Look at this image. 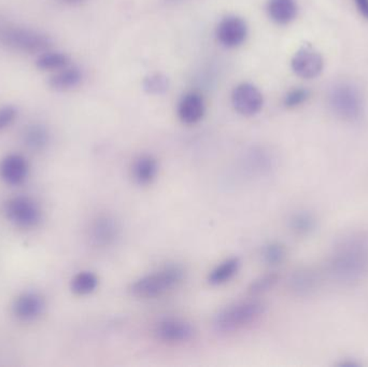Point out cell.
Segmentation results:
<instances>
[{
	"mask_svg": "<svg viewBox=\"0 0 368 367\" xmlns=\"http://www.w3.org/2000/svg\"><path fill=\"white\" fill-rule=\"evenodd\" d=\"M330 272L344 284L360 282L368 272V240L362 236L346 238L335 248Z\"/></svg>",
	"mask_w": 368,
	"mask_h": 367,
	"instance_id": "cell-1",
	"label": "cell"
},
{
	"mask_svg": "<svg viewBox=\"0 0 368 367\" xmlns=\"http://www.w3.org/2000/svg\"><path fill=\"white\" fill-rule=\"evenodd\" d=\"M184 275L185 272L180 265H166L133 282L129 286V293L140 300L160 297L177 288L183 282Z\"/></svg>",
	"mask_w": 368,
	"mask_h": 367,
	"instance_id": "cell-2",
	"label": "cell"
},
{
	"mask_svg": "<svg viewBox=\"0 0 368 367\" xmlns=\"http://www.w3.org/2000/svg\"><path fill=\"white\" fill-rule=\"evenodd\" d=\"M265 311V304L260 300H240L221 309L213 318L212 327L220 334L233 333L251 325Z\"/></svg>",
	"mask_w": 368,
	"mask_h": 367,
	"instance_id": "cell-3",
	"label": "cell"
},
{
	"mask_svg": "<svg viewBox=\"0 0 368 367\" xmlns=\"http://www.w3.org/2000/svg\"><path fill=\"white\" fill-rule=\"evenodd\" d=\"M0 41L21 52L43 53L52 47V40L44 33L19 26H0Z\"/></svg>",
	"mask_w": 368,
	"mask_h": 367,
	"instance_id": "cell-4",
	"label": "cell"
},
{
	"mask_svg": "<svg viewBox=\"0 0 368 367\" xmlns=\"http://www.w3.org/2000/svg\"><path fill=\"white\" fill-rule=\"evenodd\" d=\"M330 106L337 117L346 121H354L363 113V98L356 86L340 83L331 91Z\"/></svg>",
	"mask_w": 368,
	"mask_h": 367,
	"instance_id": "cell-5",
	"label": "cell"
},
{
	"mask_svg": "<svg viewBox=\"0 0 368 367\" xmlns=\"http://www.w3.org/2000/svg\"><path fill=\"white\" fill-rule=\"evenodd\" d=\"M3 215L15 227L31 229L40 223L42 213L34 199L27 196H15L6 202Z\"/></svg>",
	"mask_w": 368,
	"mask_h": 367,
	"instance_id": "cell-6",
	"label": "cell"
},
{
	"mask_svg": "<svg viewBox=\"0 0 368 367\" xmlns=\"http://www.w3.org/2000/svg\"><path fill=\"white\" fill-rule=\"evenodd\" d=\"M121 236V225L117 218L110 215L96 217L90 225L87 239L93 248L103 249L112 247Z\"/></svg>",
	"mask_w": 368,
	"mask_h": 367,
	"instance_id": "cell-7",
	"label": "cell"
},
{
	"mask_svg": "<svg viewBox=\"0 0 368 367\" xmlns=\"http://www.w3.org/2000/svg\"><path fill=\"white\" fill-rule=\"evenodd\" d=\"M156 339L167 343H183L192 341L196 334L193 325L185 320L166 318L156 325Z\"/></svg>",
	"mask_w": 368,
	"mask_h": 367,
	"instance_id": "cell-8",
	"label": "cell"
},
{
	"mask_svg": "<svg viewBox=\"0 0 368 367\" xmlns=\"http://www.w3.org/2000/svg\"><path fill=\"white\" fill-rule=\"evenodd\" d=\"M232 104L240 115L252 117L261 111L263 95L253 84L240 83L233 90Z\"/></svg>",
	"mask_w": 368,
	"mask_h": 367,
	"instance_id": "cell-9",
	"label": "cell"
},
{
	"mask_svg": "<svg viewBox=\"0 0 368 367\" xmlns=\"http://www.w3.org/2000/svg\"><path fill=\"white\" fill-rule=\"evenodd\" d=\"M215 36L225 48H237L246 41L248 26L242 17L228 15L221 19L215 29Z\"/></svg>",
	"mask_w": 368,
	"mask_h": 367,
	"instance_id": "cell-10",
	"label": "cell"
},
{
	"mask_svg": "<svg viewBox=\"0 0 368 367\" xmlns=\"http://www.w3.org/2000/svg\"><path fill=\"white\" fill-rule=\"evenodd\" d=\"M291 66L295 74L303 79H313L322 72L323 58L311 47H303L292 58Z\"/></svg>",
	"mask_w": 368,
	"mask_h": 367,
	"instance_id": "cell-11",
	"label": "cell"
},
{
	"mask_svg": "<svg viewBox=\"0 0 368 367\" xmlns=\"http://www.w3.org/2000/svg\"><path fill=\"white\" fill-rule=\"evenodd\" d=\"M46 309V300L36 292L19 294L12 304V313L21 321H34Z\"/></svg>",
	"mask_w": 368,
	"mask_h": 367,
	"instance_id": "cell-12",
	"label": "cell"
},
{
	"mask_svg": "<svg viewBox=\"0 0 368 367\" xmlns=\"http://www.w3.org/2000/svg\"><path fill=\"white\" fill-rule=\"evenodd\" d=\"M29 165L19 154H9L0 162V178L9 186H19L28 177Z\"/></svg>",
	"mask_w": 368,
	"mask_h": 367,
	"instance_id": "cell-13",
	"label": "cell"
},
{
	"mask_svg": "<svg viewBox=\"0 0 368 367\" xmlns=\"http://www.w3.org/2000/svg\"><path fill=\"white\" fill-rule=\"evenodd\" d=\"M205 115V103L201 94L189 92L184 94L178 104V117L184 124H196Z\"/></svg>",
	"mask_w": 368,
	"mask_h": 367,
	"instance_id": "cell-14",
	"label": "cell"
},
{
	"mask_svg": "<svg viewBox=\"0 0 368 367\" xmlns=\"http://www.w3.org/2000/svg\"><path fill=\"white\" fill-rule=\"evenodd\" d=\"M158 160L152 155H140L135 160L132 167V176L138 186H149L156 179L158 174Z\"/></svg>",
	"mask_w": 368,
	"mask_h": 367,
	"instance_id": "cell-15",
	"label": "cell"
},
{
	"mask_svg": "<svg viewBox=\"0 0 368 367\" xmlns=\"http://www.w3.org/2000/svg\"><path fill=\"white\" fill-rule=\"evenodd\" d=\"M83 74L81 70L76 66L65 67L52 74L49 79V85L52 90L58 92L70 91L81 84Z\"/></svg>",
	"mask_w": 368,
	"mask_h": 367,
	"instance_id": "cell-16",
	"label": "cell"
},
{
	"mask_svg": "<svg viewBox=\"0 0 368 367\" xmlns=\"http://www.w3.org/2000/svg\"><path fill=\"white\" fill-rule=\"evenodd\" d=\"M319 284V277L309 268H301L292 275L290 279V288L296 295L306 296L316 290Z\"/></svg>",
	"mask_w": 368,
	"mask_h": 367,
	"instance_id": "cell-17",
	"label": "cell"
},
{
	"mask_svg": "<svg viewBox=\"0 0 368 367\" xmlns=\"http://www.w3.org/2000/svg\"><path fill=\"white\" fill-rule=\"evenodd\" d=\"M267 11L270 19L280 25H287L296 17L295 0H268Z\"/></svg>",
	"mask_w": 368,
	"mask_h": 367,
	"instance_id": "cell-18",
	"label": "cell"
},
{
	"mask_svg": "<svg viewBox=\"0 0 368 367\" xmlns=\"http://www.w3.org/2000/svg\"><path fill=\"white\" fill-rule=\"evenodd\" d=\"M240 262L238 258H231L215 267L208 275V284L211 286H222L233 279L240 272Z\"/></svg>",
	"mask_w": 368,
	"mask_h": 367,
	"instance_id": "cell-19",
	"label": "cell"
},
{
	"mask_svg": "<svg viewBox=\"0 0 368 367\" xmlns=\"http://www.w3.org/2000/svg\"><path fill=\"white\" fill-rule=\"evenodd\" d=\"M50 136L46 127L41 124H31L24 129L23 141L31 151H41L48 146Z\"/></svg>",
	"mask_w": 368,
	"mask_h": 367,
	"instance_id": "cell-20",
	"label": "cell"
},
{
	"mask_svg": "<svg viewBox=\"0 0 368 367\" xmlns=\"http://www.w3.org/2000/svg\"><path fill=\"white\" fill-rule=\"evenodd\" d=\"M99 277L92 272H80L74 277L70 282L72 292L76 295H90L99 286Z\"/></svg>",
	"mask_w": 368,
	"mask_h": 367,
	"instance_id": "cell-21",
	"label": "cell"
},
{
	"mask_svg": "<svg viewBox=\"0 0 368 367\" xmlns=\"http://www.w3.org/2000/svg\"><path fill=\"white\" fill-rule=\"evenodd\" d=\"M317 225H318V222H317L316 217L307 211L294 213L289 221L290 229L299 236L310 235L312 231H316Z\"/></svg>",
	"mask_w": 368,
	"mask_h": 367,
	"instance_id": "cell-22",
	"label": "cell"
},
{
	"mask_svg": "<svg viewBox=\"0 0 368 367\" xmlns=\"http://www.w3.org/2000/svg\"><path fill=\"white\" fill-rule=\"evenodd\" d=\"M69 65V58L65 53L47 51L41 53L36 60L38 70L43 72H58Z\"/></svg>",
	"mask_w": 368,
	"mask_h": 367,
	"instance_id": "cell-23",
	"label": "cell"
},
{
	"mask_svg": "<svg viewBox=\"0 0 368 367\" xmlns=\"http://www.w3.org/2000/svg\"><path fill=\"white\" fill-rule=\"evenodd\" d=\"M287 249L280 243H269L262 250V259L264 263L270 266H277L285 260Z\"/></svg>",
	"mask_w": 368,
	"mask_h": 367,
	"instance_id": "cell-24",
	"label": "cell"
},
{
	"mask_svg": "<svg viewBox=\"0 0 368 367\" xmlns=\"http://www.w3.org/2000/svg\"><path fill=\"white\" fill-rule=\"evenodd\" d=\"M144 91L152 95H160L165 93L169 88V81L167 76L162 74H153L147 76L144 80Z\"/></svg>",
	"mask_w": 368,
	"mask_h": 367,
	"instance_id": "cell-25",
	"label": "cell"
},
{
	"mask_svg": "<svg viewBox=\"0 0 368 367\" xmlns=\"http://www.w3.org/2000/svg\"><path fill=\"white\" fill-rule=\"evenodd\" d=\"M278 279H279L278 275H264V276L260 277V278L251 282V284L249 286V293L253 294V295L265 293V292L269 291L270 288H273L275 286Z\"/></svg>",
	"mask_w": 368,
	"mask_h": 367,
	"instance_id": "cell-26",
	"label": "cell"
},
{
	"mask_svg": "<svg viewBox=\"0 0 368 367\" xmlns=\"http://www.w3.org/2000/svg\"><path fill=\"white\" fill-rule=\"evenodd\" d=\"M309 93L305 88H294L287 94L285 98V105L287 108L299 107L308 99Z\"/></svg>",
	"mask_w": 368,
	"mask_h": 367,
	"instance_id": "cell-27",
	"label": "cell"
},
{
	"mask_svg": "<svg viewBox=\"0 0 368 367\" xmlns=\"http://www.w3.org/2000/svg\"><path fill=\"white\" fill-rule=\"evenodd\" d=\"M17 117V108L13 106H3L0 108V131H5L15 123Z\"/></svg>",
	"mask_w": 368,
	"mask_h": 367,
	"instance_id": "cell-28",
	"label": "cell"
},
{
	"mask_svg": "<svg viewBox=\"0 0 368 367\" xmlns=\"http://www.w3.org/2000/svg\"><path fill=\"white\" fill-rule=\"evenodd\" d=\"M361 15L368 19V0H354Z\"/></svg>",
	"mask_w": 368,
	"mask_h": 367,
	"instance_id": "cell-29",
	"label": "cell"
},
{
	"mask_svg": "<svg viewBox=\"0 0 368 367\" xmlns=\"http://www.w3.org/2000/svg\"><path fill=\"white\" fill-rule=\"evenodd\" d=\"M65 1H67V3H80V1H82V0H65Z\"/></svg>",
	"mask_w": 368,
	"mask_h": 367,
	"instance_id": "cell-30",
	"label": "cell"
}]
</instances>
